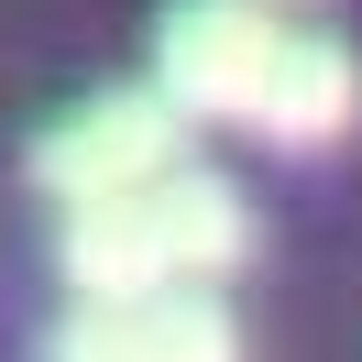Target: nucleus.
I'll list each match as a JSON object with an SVG mask.
<instances>
[{"instance_id": "nucleus-1", "label": "nucleus", "mask_w": 362, "mask_h": 362, "mask_svg": "<svg viewBox=\"0 0 362 362\" xmlns=\"http://www.w3.org/2000/svg\"><path fill=\"white\" fill-rule=\"evenodd\" d=\"M286 45H296V23L274 0H176L154 23V88L187 121H264Z\"/></svg>"}, {"instance_id": "nucleus-2", "label": "nucleus", "mask_w": 362, "mask_h": 362, "mask_svg": "<svg viewBox=\"0 0 362 362\" xmlns=\"http://www.w3.org/2000/svg\"><path fill=\"white\" fill-rule=\"evenodd\" d=\"M176 165H187V110L165 88H99V99H77V110H55L33 132V187L55 209L132 198V187L176 176Z\"/></svg>"}, {"instance_id": "nucleus-3", "label": "nucleus", "mask_w": 362, "mask_h": 362, "mask_svg": "<svg viewBox=\"0 0 362 362\" xmlns=\"http://www.w3.org/2000/svg\"><path fill=\"white\" fill-rule=\"evenodd\" d=\"M55 264H66V286L99 296V308H132V296L176 286V242H165L154 187H132V198H77L66 230H55Z\"/></svg>"}, {"instance_id": "nucleus-4", "label": "nucleus", "mask_w": 362, "mask_h": 362, "mask_svg": "<svg viewBox=\"0 0 362 362\" xmlns=\"http://www.w3.org/2000/svg\"><path fill=\"white\" fill-rule=\"evenodd\" d=\"M351 121H362V55L340 45V33H296L286 66H274V88H264V121H252V132L286 143V154H318V143H340Z\"/></svg>"}, {"instance_id": "nucleus-5", "label": "nucleus", "mask_w": 362, "mask_h": 362, "mask_svg": "<svg viewBox=\"0 0 362 362\" xmlns=\"http://www.w3.org/2000/svg\"><path fill=\"white\" fill-rule=\"evenodd\" d=\"M154 209H165V242H176V274H198V286H220V274L252 252V198L230 176H209V165L154 176Z\"/></svg>"}, {"instance_id": "nucleus-6", "label": "nucleus", "mask_w": 362, "mask_h": 362, "mask_svg": "<svg viewBox=\"0 0 362 362\" xmlns=\"http://www.w3.org/2000/svg\"><path fill=\"white\" fill-rule=\"evenodd\" d=\"M121 329H132V362H242V329H230L220 286H198V274L132 296V308H121Z\"/></svg>"}, {"instance_id": "nucleus-7", "label": "nucleus", "mask_w": 362, "mask_h": 362, "mask_svg": "<svg viewBox=\"0 0 362 362\" xmlns=\"http://www.w3.org/2000/svg\"><path fill=\"white\" fill-rule=\"evenodd\" d=\"M45 362H132V329H121V308L77 296V308L45 329Z\"/></svg>"}]
</instances>
